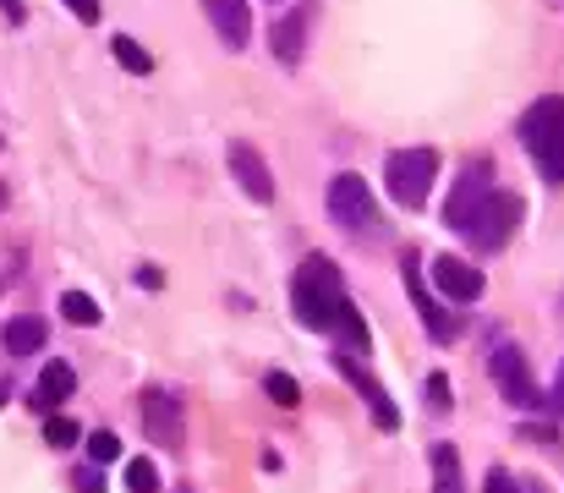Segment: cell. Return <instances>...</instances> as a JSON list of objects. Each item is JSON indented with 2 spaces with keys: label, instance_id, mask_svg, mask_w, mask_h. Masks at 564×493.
Returning a JSON list of instances; mask_svg holds the SVG:
<instances>
[{
  "label": "cell",
  "instance_id": "cell-2",
  "mask_svg": "<svg viewBox=\"0 0 564 493\" xmlns=\"http://www.w3.org/2000/svg\"><path fill=\"white\" fill-rule=\"evenodd\" d=\"M521 143L549 181H564V99H538L521 116Z\"/></svg>",
  "mask_w": 564,
  "mask_h": 493
},
{
  "label": "cell",
  "instance_id": "cell-10",
  "mask_svg": "<svg viewBox=\"0 0 564 493\" xmlns=\"http://www.w3.org/2000/svg\"><path fill=\"white\" fill-rule=\"evenodd\" d=\"M230 170H236V181H241V192L252 203H269L274 197V175H269V164H263V154L252 143H230Z\"/></svg>",
  "mask_w": 564,
  "mask_h": 493
},
{
  "label": "cell",
  "instance_id": "cell-11",
  "mask_svg": "<svg viewBox=\"0 0 564 493\" xmlns=\"http://www.w3.org/2000/svg\"><path fill=\"white\" fill-rule=\"evenodd\" d=\"M143 422H149V439H160V444H182V406H176V395H165V389H149L143 395Z\"/></svg>",
  "mask_w": 564,
  "mask_h": 493
},
{
  "label": "cell",
  "instance_id": "cell-9",
  "mask_svg": "<svg viewBox=\"0 0 564 493\" xmlns=\"http://www.w3.org/2000/svg\"><path fill=\"white\" fill-rule=\"evenodd\" d=\"M214 33L225 39V50H247L252 39V0H203Z\"/></svg>",
  "mask_w": 564,
  "mask_h": 493
},
{
  "label": "cell",
  "instance_id": "cell-8",
  "mask_svg": "<svg viewBox=\"0 0 564 493\" xmlns=\"http://www.w3.org/2000/svg\"><path fill=\"white\" fill-rule=\"evenodd\" d=\"M433 286H438L449 302H477L488 280H482L477 264H466V258H455V253H438V258H433Z\"/></svg>",
  "mask_w": 564,
  "mask_h": 493
},
{
  "label": "cell",
  "instance_id": "cell-24",
  "mask_svg": "<svg viewBox=\"0 0 564 493\" xmlns=\"http://www.w3.org/2000/svg\"><path fill=\"white\" fill-rule=\"evenodd\" d=\"M488 493H538L532 483H516L510 472H488V483H482Z\"/></svg>",
  "mask_w": 564,
  "mask_h": 493
},
{
  "label": "cell",
  "instance_id": "cell-7",
  "mask_svg": "<svg viewBox=\"0 0 564 493\" xmlns=\"http://www.w3.org/2000/svg\"><path fill=\"white\" fill-rule=\"evenodd\" d=\"M494 378H499L510 406H538V378H532L521 345H494Z\"/></svg>",
  "mask_w": 564,
  "mask_h": 493
},
{
  "label": "cell",
  "instance_id": "cell-19",
  "mask_svg": "<svg viewBox=\"0 0 564 493\" xmlns=\"http://www.w3.org/2000/svg\"><path fill=\"white\" fill-rule=\"evenodd\" d=\"M263 389H269V400H274V406H285V411L302 400V384H296L291 373H269V378H263Z\"/></svg>",
  "mask_w": 564,
  "mask_h": 493
},
{
  "label": "cell",
  "instance_id": "cell-1",
  "mask_svg": "<svg viewBox=\"0 0 564 493\" xmlns=\"http://www.w3.org/2000/svg\"><path fill=\"white\" fill-rule=\"evenodd\" d=\"M291 313L307 329H335L351 313L346 286H340V269H335L324 253H313V258L291 275Z\"/></svg>",
  "mask_w": 564,
  "mask_h": 493
},
{
  "label": "cell",
  "instance_id": "cell-3",
  "mask_svg": "<svg viewBox=\"0 0 564 493\" xmlns=\"http://www.w3.org/2000/svg\"><path fill=\"white\" fill-rule=\"evenodd\" d=\"M433 181H438V149H400L383 164V186L400 208H422Z\"/></svg>",
  "mask_w": 564,
  "mask_h": 493
},
{
  "label": "cell",
  "instance_id": "cell-17",
  "mask_svg": "<svg viewBox=\"0 0 564 493\" xmlns=\"http://www.w3.org/2000/svg\"><path fill=\"white\" fill-rule=\"evenodd\" d=\"M274 55H280L285 66H296V55H302V22H296V17H285V22L274 28Z\"/></svg>",
  "mask_w": 564,
  "mask_h": 493
},
{
  "label": "cell",
  "instance_id": "cell-6",
  "mask_svg": "<svg viewBox=\"0 0 564 493\" xmlns=\"http://www.w3.org/2000/svg\"><path fill=\"white\" fill-rule=\"evenodd\" d=\"M494 192V164L488 160H471L460 170V181H455V192H449V208H444V225L449 231H466V219H471V208L482 203Z\"/></svg>",
  "mask_w": 564,
  "mask_h": 493
},
{
  "label": "cell",
  "instance_id": "cell-21",
  "mask_svg": "<svg viewBox=\"0 0 564 493\" xmlns=\"http://www.w3.org/2000/svg\"><path fill=\"white\" fill-rule=\"evenodd\" d=\"M61 313H66V319H72V324H99V308H94V302H88V297H83V291H66V297H61Z\"/></svg>",
  "mask_w": 564,
  "mask_h": 493
},
{
  "label": "cell",
  "instance_id": "cell-28",
  "mask_svg": "<svg viewBox=\"0 0 564 493\" xmlns=\"http://www.w3.org/2000/svg\"><path fill=\"white\" fill-rule=\"evenodd\" d=\"M77 493H105V478L99 472H77Z\"/></svg>",
  "mask_w": 564,
  "mask_h": 493
},
{
  "label": "cell",
  "instance_id": "cell-23",
  "mask_svg": "<svg viewBox=\"0 0 564 493\" xmlns=\"http://www.w3.org/2000/svg\"><path fill=\"white\" fill-rule=\"evenodd\" d=\"M88 456L105 467V461H116V456H121V439H116L110 428H99V433H88Z\"/></svg>",
  "mask_w": 564,
  "mask_h": 493
},
{
  "label": "cell",
  "instance_id": "cell-20",
  "mask_svg": "<svg viewBox=\"0 0 564 493\" xmlns=\"http://www.w3.org/2000/svg\"><path fill=\"white\" fill-rule=\"evenodd\" d=\"M127 489L132 493H160V472H154V461H127Z\"/></svg>",
  "mask_w": 564,
  "mask_h": 493
},
{
  "label": "cell",
  "instance_id": "cell-15",
  "mask_svg": "<svg viewBox=\"0 0 564 493\" xmlns=\"http://www.w3.org/2000/svg\"><path fill=\"white\" fill-rule=\"evenodd\" d=\"M44 334H50L44 319L22 313V319H11V324H6V351H11V356H28V351H39V345H44Z\"/></svg>",
  "mask_w": 564,
  "mask_h": 493
},
{
  "label": "cell",
  "instance_id": "cell-26",
  "mask_svg": "<svg viewBox=\"0 0 564 493\" xmlns=\"http://www.w3.org/2000/svg\"><path fill=\"white\" fill-rule=\"evenodd\" d=\"M77 11V22H99V0H66Z\"/></svg>",
  "mask_w": 564,
  "mask_h": 493
},
{
  "label": "cell",
  "instance_id": "cell-4",
  "mask_svg": "<svg viewBox=\"0 0 564 493\" xmlns=\"http://www.w3.org/2000/svg\"><path fill=\"white\" fill-rule=\"evenodd\" d=\"M516 225H521V197L516 192H505V186H494L477 208H471V219H466V242H477L482 253H499L510 236H516Z\"/></svg>",
  "mask_w": 564,
  "mask_h": 493
},
{
  "label": "cell",
  "instance_id": "cell-25",
  "mask_svg": "<svg viewBox=\"0 0 564 493\" xmlns=\"http://www.w3.org/2000/svg\"><path fill=\"white\" fill-rule=\"evenodd\" d=\"M427 400H433V411H449V378L444 373L427 378Z\"/></svg>",
  "mask_w": 564,
  "mask_h": 493
},
{
  "label": "cell",
  "instance_id": "cell-27",
  "mask_svg": "<svg viewBox=\"0 0 564 493\" xmlns=\"http://www.w3.org/2000/svg\"><path fill=\"white\" fill-rule=\"evenodd\" d=\"M549 411H554V417H564V362H560V373H554V395H549Z\"/></svg>",
  "mask_w": 564,
  "mask_h": 493
},
{
  "label": "cell",
  "instance_id": "cell-16",
  "mask_svg": "<svg viewBox=\"0 0 564 493\" xmlns=\"http://www.w3.org/2000/svg\"><path fill=\"white\" fill-rule=\"evenodd\" d=\"M433 493H466V478H460V456H455V444H438V450H433Z\"/></svg>",
  "mask_w": 564,
  "mask_h": 493
},
{
  "label": "cell",
  "instance_id": "cell-14",
  "mask_svg": "<svg viewBox=\"0 0 564 493\" xmlns=\"http://www.w3.org/2000/svg\"><path fill=\"white\" fill-rule=\"evenodd\" d=\"M405 286H411V302H416V313H422V324L433 329L438 340H455V324L444 319V308L422 291V275H416V258H405Z\"/></svg>",
  "mask_w": 564,
  "mask_h": 493
},
{
  "label": "cell",
  "instance_id": "cell-22",
  "mask_svg": "<svg viewBox=\"0 0 564 493\" xmlns=\"http://www.w3.org/2000/svg\"><path fill=\"white\" fill-rule=\"evenodd\" d=\"M44 439H50L55 450H72V444H77V422H66V417H55V411H50V422H44Z\"/></svg>",
  "mask_w": 564,
  "mask_h": 493
},
{
  "label": "cell",
  "instance_id": "cell-18",
  "mask_svg": "<svg viewBox=\"0 0 564 493\" xmlns=\"http://www.w3.org/2000/svg\"><path fill=\"white\" fill-rule=\"evenodd\" d=\"M116 61H121L127 72H138V77H149V72H154V55H149L138 39H116Z\"/></svg>",
  "mask_w": 564,
  "mask_h": 493
},
{
  "label": "cell",
  "instance_id": "cell-12",
  "mask_svg": "<svg viewBox=\"0 0 564 493\" xmlns=\"http://www.w3.org/2000/svg\"><path fill=\"white\" fill-rule=\"evenodd\" d=\"M72 395H77V373H72L66 362H44V373H39V384H33L28 406L55 411V406H61V400H72Z\"/></svg>",
  "mask_w": 564,
  "mask_h": 493
},
{
  "label": "cell",
  "instance_id": "cell-29",
  "mask_svg": "<svg viewBox=\"0 0 564 493\" xmlns=\"http://www.w3.org/2000/svg\"><path fill=\"white\" fill-rule=\"evenodd\" d=\"M0 6H6V17H11V22L22 17V6H17V0H0Z\"/></svg>",
  "mask_w": 564,
  "mask_h": 493
},
{
  "label": "cell",
  "instance_id": "cell-13",
  "mask_svg": "<svg viewBox=\"0 0 564 493\" xmlns=\"http://www.w3.org/2000/svg\"><path fill=\"white\" fill-rule=\"evenodd\" d=\"M335 367H340V378H351V384H357V395L368 400V411H373V422H378V428H400V411H394V400H389V395L378 389V384L368 378V373H362V367H357V362L335 356Z\"/></svg>",
  "mask_w": 564,
  "mask_h": 493
},
{
  "label": "cell",
  "instance_id": "cell-5",
  "mask_svg": "<svg viewBox=\"0 0 564 493\" xmlns=\"http://www.w3.org/2000/svg\"><path fill=\"white\" fill-rule=\"evenodd\" d=\"M329 214H335V225H346V231H368L373 225V186L362 181V175H335L329 181Z\"/></svg>",
  "mask_w": 564,
  "mask_h": 493
}]
</instances>
